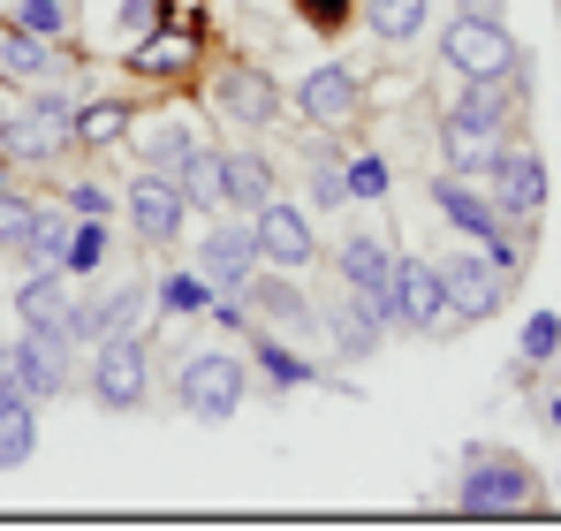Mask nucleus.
<instances>
[{"label":"nucleus","mask_w":561,"mask_h":531,"mask_svg":"<svg viewBox=\"0 0 561 531\" xmlns=\"http://www.w3.org/2000/svg\"><path fill=\"white\" fill-rule=\"evenodd\" d=\"M440 61H448L456 84H508V77H531V61H524V46L508 38L501 15H456L448 38H440Z\"/></svg>","instance_id":"f257e3e1"},{"label":"nucleus","mask_w":561,"mask_h":531,"mask_svg":"<svg viewBox=\"0 0 561 531\" xmlns=\"http://www.w3.org/2000/svg\"><path fill=\"white\" fill-rule=\"evenodd\" d=\"M463 517H524L539 509V471L524 455H493V448H463V486H456Z\"/></svg>","instance_id":"f03ea898"},{"label":"nucleus","mask_w":561,"mask_h":531,"mask_svg":"<svg viewBox=\"0 0 561 531\" xmlns=\"http://www.w3.org/2000/svg\"><path fill=\"white\" fill-rule=\"evenodd\" d=\"M243 395H251V357L243 350H197L175 372V403L197 426H228L243 410Z\"/></svg>","instance_id":"7ed1b4c3"},{"label":"nucleus","mask_w":561,"mask_h":531,"mask_svg":"<svg viewBox=\"0 0 561 531\" xmlns=\"http://www.w3.org/2000/svg\"><path fill=\"white\" fill-rule=\"evenodd\" d=\"M69 122H77V99H69V91L31 84V106L0 122V152H8V160H61V152L77 145Z\"/></svg>","instance_id":"20e7f679"},{"label":"nucleus","mask_w":561,"mask_h":531,"mask_svg":"<svg viewBox=\"0 0 561 531\" xmlns=\"http://www.w3.org/2000/svg\"><path fill=\"white\" fill-rule=\"evenodd\" d=\"M387 319H394V335H448V327H456V312H448L440 266L394 251V273H387Z\"/></svg>","instance_id":"39448f33"},{"label":"nucleus","mask_w":561,"mask_h":531,"mask_svg":"<svg viewBox=\"0 0 561 531\" xmlns=\"http://www.w3.org/2000/svg\"><path fill=\"white\" fill-rule=\"evenodd\" d=\"M145 395H152V350H145V335L129 327V335H99L92 342V403L99 410H145Z\"/></svg>","instance_id":"423d86ee"},{"label":"nucleus","mask_w":561,"mask_h":531,"mask_svg":"<svg viewBox=\"0 0 561 531\" xmlns=\"http://www.w3.org/2000/svg\"><path fill=\"white\" fill-rule=\"evenodd\" d=\"M440 266V289H448V312H456V327H478V319H493L501 312V296H508V273L493 266V251L485 244H463L456 236V251Z\"/></svg>","instance_id":"0eeeda50"},{"label":"nucleus","mask_w":561,"mask_h":531,"mask_svg":"<svg viewBox=\"0 0 561 531\" xmlns=\"http://www.w3.org/2000/svg\"><path fill=\"white\" fill-rule=\"evenodd\" d=\"M485 197H493L516 228H531V221L547 213V160H539L531 145L501 137V145H493V160H485Z\"/></svg>","instance_id":"6e6552de"},{"label":"nucleus","mask_w":561,"mask_h":531,"mask_svg":"<svg viewBox=\"0 0 561 531\" xmlns=\"http://www.w3.org/2000/svg\"><path fill=\"white\" fill-rule=\"evenodd\" d=\"M129 228H137V244H152V251L183 244V228H190V197H183V182L160 176V168H145V176L129 182Z\"/></svg>","instance_id":"1a4fd4ad"},{"label":"nucleus","mask_w":561,"mask_h":531,"mask_svg":"<svg viewBox=\"0 0 561 531\" xmlns=\"http://www.w3.org/2000/svg\"><path fill=\"white\" fill-rule=\"evenodd\" d=\"M213 114H228L236 129H274L280 122V84L259 61H220V77H213Z\"/></svg>","instance_id":"9d476101"},{"label":"nucleus","mask_w":561,"mask_h":531,"mask_svg":"<svg viewBox=\"0 0 561 531\" xmlns=\"http://www.w3.org/2000/svg\"><path fill=\"white\" fill-rule=\"evenodd\" d=\"M197 273L220 289V296H243L251 289V273H259V236H251V213L243 221H213V236L197 244Z\"/></svg>","instance_id":"9b49d317"},{"label":"nucleus","mask_w":561,"mask_h":531,"mask_svg":"<svg viewBox=\"0 0 561 531\" xmlns=\"http://www.w3.org/2000/svg\"><path fill=\"white\" fill-rule=\"evenodd\" d=\"M251 236H259V266H280V273H304V266L319 259V228L288 197H266L251 213Z\"/></svg>","instance_id":"f8f14e48"},{"label":"nucleus","mask_w":561,"mask_h":531,"mask_svg":"<svg viewBox=\"0 0 561 531\" xmlns=\"http://www.w3.org/2000/svg\"><path fill=\"white\" fill-rule=\"evenodd\" d=\"M69 335L61 327H23V342L15 350H0L8 357V372H15V387L31 395V403H46V395H61L69 387Z\"/></svg>","instance_id":"ddd939ff"},{"label":"nucleus","mask_w":561,"mask_h":531,"mask_svg":"<svg viewBox=\"0 0 561 531\" xmlns=\"http://www.w3.org/2000/svg\"><path fill=\"white\" fill-rule=\"evenodd\" d=\"M296 114H304L311 129H350V122L365 114V84H357L342 61H319V69L296 84Z\"/></svg>","instance_id":"4468645a"},{"label":"nucleus","mask_w":561,"mask_h":531,"mask_svg":"<svg viewBox=\"0 0 561 531\" xmlns=\"http://www.w3.org/2000/svg\"><path fill=\"white\" fill-rule=\"evenodd\" d=\"M319 327L334 335V350L342 357H373L387 335H394V319H387V289H350L334 312H319Z\"/></svg>","instance_id":"2eb2a0df"},{"label":"nucleus","mask_w":561,"mask_h":531,"mask_svg":"<svg viewBox=\"0 0 561 531\" xmlns=\"http://www.w3.org/2000/svg\"><path fill=\"white\" fill-rule=\"evenodd\" d=\"M243 304H251V319H266L274 335H311V327H319V304H311V296L296 289V273H280V266H259V273H251Z\"/></svg>","instance_id":"dca6fc26"},{"label":"nucleus","mask_w":561,"mask_h":531,"mask_svg":"<svg viewBox=\"0 0 561 531\" xmlns=\"http://www.w3.org/2000/svg\"><path fill=\"white\" fill-rule=\"evenodd\" d=\"M129 69H137V77H152V84H183L190 69H197V31H168V23L137 31Z\"/></svg>","instance_id":"f3484780"},{"label":"nucleus","mask_w":561,"mask_h":531,"mask_svg":"<svg viewBox=\"0 0 561 531\" xmlns=\"http://www.w3.org/2000/svg\"><path fill=\"white\" fill-rule=\"evenodd\" d=\"M145 304H152V289H145V281H129V289H114V296H99V304H77V312H69V342L129 335V327L145 319Z\"/></svg>","instance_id":"a211bd4d"},{"label":"nucleus","mask_w":561,"mask_h":531,"mask_svg":"<svg viewBox=\"0 0 561 531\" xmlns=\"http://www.w3.org/2000/svg\"><path fill=\"white\" fill-rule=\"evenodd\" d=\"M38 455V403L15 387V372H8V357H0V471H15V463H31Z\"/></svg>","instance_id":"6ab92c4d"},{"label":"nucleus","mask_w":561,"mask_h":531,"mask_svg":"<svg viewBox=\"0 0 561 531\" xmlns=\"http://www.w3.org/2000/svg\"><path fill=\"white\" fill-rule=\"evenodd\" d=\"M274 176H280V168L266 160V152H251V145L220 152V190H228V213H259L266 197H280Z\"/></svg>","instance_id":"aec40b11"},{"label":"nucleus","mask_w":561,"mask_h":531,"mask_svg":"<svg viewBox=\"0 0 561 531\" xmlns=\"http://www.w3.org/2000/svg\"><path fill=\"white\" fill-rule=\"evenodd\" d=\"M69 312H77V296H69V281H61V266H31V281L15 289V319L69 335Z\"/></svg>","instance_id":"412c9836"},{"label":"nucleus","mask_w":561,"mask_h":531,"mask_svg":"<svg viewBox=\"0 0 561 531\" xmlns=\"http://www.w3.org/2000/svg\"><path fill=\"white\" fill-rule=\"evenodd\" d=\"M54 69H61L54 38L23 31V23H8V31H0V84H46Z\"/></svg>","instance_id":"4be33fe9"},{"label":"nucleus","mask_w":561,"mask_h":531,"mask_svg":"<svg viewBox=\"0 0 561 531\" xmlns=\"http://www.w3.org/2000/svg\"><path fill=\"white\" fill-rule=\"evenodd\" d=\"M251 364H259V372H266L274 387H327V364L296 357V350H288V335H274V327H266V335L251 342Z\"/></svg>","instance_id":"5701e85b"},{"label":"nucleus","mask_w":561,"mask_h":531,"mask_svg":"<svg viewBox=\"0 0 561 531\" xmlns=\"http://www.w3.org/2000/svg\"><path fill=\"white\" fill-rule=\"evenodd\" d=\"M342 289H387V273H394V244L387 236H342Z\"/></svg>","instance_id":"b1692460"},{"label":"nucleus","mask_w":561,"mask_h":531,"mask_svg":"<svg viewBox=\"0 0 561 531\" xmlns=\"http://www.w3.org/2000/svg\"><path fill=\"white\" fill-rule=\"evenodd\" d=\"M175 182H183L190 213H205V221H220V213H228V190H220V152H213V145H197L183 168H175Z\"/></svg>","instance_id":"393cba45"},{"label":"nucleus","mask_w":561,"mask_h":531,"mask_svg":"<svg viewBox=\"0 0 561 531\" xmlns=\"http://www.w3.org/2000/svg\"><path fill=\"white\" fill-rule=\"evenodd\" d=\"M425 15H433V0H365V23L379 46H410L425 31Z\"/></svg>","instance_id":"a878e982"},{"label":"nucleus","mask_w":561,"mask_h":531,"mask_svg":"<svg viewBox=\"0 0 561 531\" xmlns=\"http://www.w3.org/2000/svg\"><path fill=\"white\" fill-rule=\"evenodd\" d=\"M69 129H77V145H92V152H99V145H122L137 122H129V99H84Z\"/></svg>","instance_id":"bb28decb"},{"label":"nucleus","mask_w":561,"mask_h":531,"mask_svg":"<svg viewBox=\"0 0 561 531\" xmlns=\"http://www.w3.org/2000/svg\"><path fill=\"white\" fill-rule=\"evenodd\" d=\"M190 152H197V129L190 122H175V114H160L152 129H145V168H160V176H175Z\"/></svg>","instance_id":"cd10ccee"},{"label":"nucleus","mask_w":561,"mask_h":531,"mask_svg":"<svg viewBox=\"0 0 561 531\" xmlns=\"http://www.w3.org/2000/svg\"><path fill=\"white\" fill-rule=\"evenodd\" d=\"M69 228H77V213H38V228H31V244L15 251L23 266H61L69 273Z\"/></svg>","instance_id":"c85d7f7f"},{"label":"nucleus","mask_w":561,"mask_h":531,"mask_svg":"<svg viewBox=\"0 0 561 531\" xmlns=\"http://www.w3.org/2000/svg\"><path fill=\"white\" fill-rule=\"evenodd\" d=\"M213 296H220V289H213L205 273H168V281H160V312H168V319H197V312H213Z\"/></svg>","instance_id":"c756f323"},{"label":"nucleus","mask_w":561,"mask_h":531,"mask_svg":"<svg viewBox=\"0 0 561 531\" xmlns=\"http://www.w3.org/2000/svg\"><path fill=\"white\" fill-rule=\"evenodd\" d=\"M106 251H114L106 221H99V213H77V228H69V273H99Z\"/></svg>","instance_id":"7c9ffc66"},{"label":"nucleus","mask_w":561,"mask_h":531,"mask_svg":"<svg viewBox=\"0 0 561 531\" xmlns=\"http://www.w3.org/2000/svg\"><path fill=\"white\" fill-rule=\"evenodd\" d=\"M524 364H516V372H539V364H554L561 357V312H531V319H524Z\"/></svg>","instance_id":"2f4dec72"},{"label":"nucleus","mask_w":561,"mask_h":531,"mask_svg":"<svg viewBox=\"0 0 561 531\" xmlns=\"http://www.w3.org/2000/svg\"><path fill=\"white\" fill-rule=\"evenodd\" d=\"M38 213H46V205H31V197L0 190V251H23V244H31V228H38Z\"/></svg>","instance_id":"473e14b6"},{"label":"nucleus","mask_w":561,"mask_h":531,"mask_svg":"<svg viewBox=\"0 0 561 531\" xmlns=\"http://www.w3.org/2000/svg\"><path fill=\"white\" fill-rule=\"evenodd\" d=\"M15 23L38 31V38H61V31H69V8H61V0H15Z\"/></svg>","instance_id":"72a5a7b5"},{"label":"nucleus","mask_w":561,"mask_h":531,"mask_svg":"<svg viewBox=\"0 0 561 531\" xmlns=\"http://www.w3.org/2000/svg\"><path fill=\"white\" fill-rule=\"evenodd\" d=\"M342 176H350V197H365V205H373V197H387V160H379V152H357Z\"/></svg>","instance_id":"f704fd0d"},{"label":"nucleus","mask_w":561,"mask_h":531,"mask_svg":"<svg viewBox=\"0 0 561 531\" xmlns=\"http://www.w3.org/2000/svg\"><path fill=\"white\" fill-rule=\"evenodd\" d=\"M342 197H350V176H342V160H319V168H311V205H327V213H334Z\"/></svg>","instance_id":"c9c22d12"},{"label":"nucleus","mask_w":561,"mask_h":531,"mask_svg":"<svg viewBox=\"0 0 561 531\" xmlns=\"http://www.w3.org/2000/svg\"><path fill=\"white\" fill-rule=\"evenodd\" d=\"M296 8H304V23H311V31H327V38L350 23V0H296Z\"/></svg>","instance_id":"e433bc0d"},{"label":"nucleus","mask_w":561,"mask_h":531,"mask_svg":"<svg viewBox=\"0 0 561 531\" xmlns=\"http://www.w3.org/2000/svg\"><path fill=\"white\" fill-rule=\"evenodd\" d=\"M69 213H114V197H106V182H69Z\"/></svg>","instance_id":"4c0bfd02"},{"label":"nucleus","mask_w":561,"mask_h":531,"mask_svg":"<svg viewBox=\"0 0 561 531\" xmlns=\"http://www.w3.org/2000/svg\"><path fill=\"white\" fill-rule=\"evenodd\" d=\"M160 23V0H122V31L137 38V31H152Z\"/></svg>","instance_id":"58836bf2"},{"label":"nucleus","mask_w":561,"mask_h":531,"mask_svg":"<svg viewBox=\"0 0 561 531\" xmlns=\"http://www.w3.org/2000/svg\"><path fill=\"white\" fill-rule=\"evenodd\" d=\"M463 15H501V0H463Z\"/></svg>","instance_id":"ea45409f"},{"label":"nucleus","mask_w":561,"mask_h":531,"mask_svg":"<svg viewBox=\"0 0 561 531\" xmlns=\"http://www.w3.org/2000/svg\"><path fill=\"white\" fill-rule=\"evenodd\" d=\"M547 426H554V433H561V395H547Z\"/></svg>","instance_id":"a19ab883"},{"label":"nucleus","mask_w":561,"mask_h":531,"mask_svg":"<svg viewBox=\"0 0 561 531\" xmlns=\"http://www.w3.org/2000/svg\"><path fill=\"white\" fill-rule=\"evenodd\" d=\"M0 190H8V152H0Z\"/></svg>","instance_id":"79ce46f5"},{"label":"nucleus","mask_w":561,"mask_h":531,"mask_svg":"<svg viewBox=\"0 0 561 531\" xmlns=\"http://www.w3.org/2000/svg\"><path fill=\"white\" fill-rule=\"evenodd\" d=\"M554 15H561V0H554Z\"/></svg>","instance_id":"37998d69"}]
</instances>
